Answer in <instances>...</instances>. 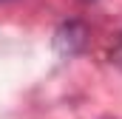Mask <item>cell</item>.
<instances>
[{
	"mask_svg": "<svg viewBox=\"0 0 122 119\" xmlns=\"http://www.w3.org/2000/svg\"><path fill=\"white\" fill-rule=\"evenodd\" d=\"M0 3H6V0H0Z\"/></svg>",
	"mask_w": 122,
	"mask_h": 119,
	"instance_id": "obj_1",
	"label": "cell"
}]
</instances>
